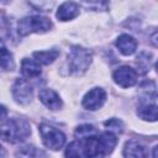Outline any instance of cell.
I'll use <instances>...</instances> for the list:
<instances>
[{"label": "cell", "mask_w": 158, "mask_h": 158, "mask_svg": "<svg viewBox=\"0 0 158 158\" xmlns=\"http://www.w3.org/2000/svg\"><path fill=\"white\" fill-rule=\"evenodd\" d=\"M31 133L30 123L23 117L9 118L0 126V138L9 143H19L25 141Z\"/></svg>", "instance_id": "obj_1"}, {"label": "cell", "mask_w": 158, "mask_h": 158, "mask_svg": "<svg viewBox=\"0 0 158 158\" xmlns=\"http://www.w3.org/2000/svg\"><path fill=\"white\" fill-rule=\"evenodd\" d=\"M93 59L89 49L81 46H73L68 53V69L70 74L81 75L86 72Z\"/></svg>", "instance_id": "obj_2"}, {"label": "cell", "mask_w": 158, "mask_h": 158, "mask_svg": "<svg viewBox=\"0 0 158 158\" xmlns=\"http://www.w3.org/2000/svg\"><path fill=\"white\" fill-rule=\"evenodd\" d=\"M52 28V22L48 17L32 15L23 17L17 23V32L20 36H27L30 33H44Z\"/></svg>", "instance_id": "obj_3"}, {"label": "cell", "mask_w": 158, "mask_h": 158, "mask_svg": "<svg viewBox=\"0 0 158 158\" xmlns=\"http://www.w3.org/2000/svg\"><path fill=\"white\" fill-rule=\"evenodd\" d=\"M38 130H40L43 144L47 148H51L53 151H58L64 146L65 135L62 131H59L58 128H56L48 123H41Z\"/></svg>", "instance_id": "obj_4"}, {"label": "cell", "mask_w": 158, "mask_h": 158, "mask_svg": "<svg viewBox=\"0 0 158 158\" xmlns=\"http://www.w3.org/2000/svg\"><path fill=\"white\" fill-rule=\"evenodd\" d=\"M11 93H12V96H14L15 101L17 104H21V105H26V104L31 102L32 96H33V89H32V86L23 78L16 79V81L12 85Z\"/></svg>", "instance_id": "obj_5"}, {"label": "cell", "mask_w": 158, "mask_h": 158, "mask_svg": "<svg viewBox=\"0 0 158 158\" xmlns=\"http://www.w3.org/2000/svg\"><path fill=\"white\" fill-rule=\"evenodd\" d=\"M112 78L121 88H131L137 81V72L128 65H122L114 72Z\"/></svg>", "instance_id": "obj_6"}, {"label": "cell", "mask_w": 158, "mask_h": 158, "mask_svg": "<svg viewBox=\"0 0 158 158\" xmlns=\"http://www.w3.org/2000/svg\"><path fill=\"white\" fill-rule=\"evenodd\" d=\"M105 100H106L105 90L101 88H93L90 91H88L85 94L81 104L86 110L95 111V110H99L104 105Z\"/></svg>", "instance_id": "obj_7"}, {"label": "cell", "mask_w": 158, "mask_h": 158, "mask_svg": "<svg viewBox=\"0 0 158 158\" xmlns=\"http://www.w3.org/2000/svg\"><path fill=\"white\" fill-rule=\"evenodd\" d=\"M117 143V138L114 132L107 131L98 135V148H99V157H105L110 154Z\"/></svg>", "instance_id": "obj_8"}, {"label": "cell", "mask_w": 158, "mask_h": 158, "mask_svg": "<svg viewBox=\"0 0 158 158\" xmlns=\"http://www.w3.org/2000/svg\"><path fill=\"white\" fill-rule=\"evenodd\" d=\"M41 102L49 110H58L62 107V100L59 95L52 89H41L38 93Z\"/></svg>", "instance_id": "obj_9"}, {"label": "cell", "mask_w": 158, "mask_h": 158, "mask_svg": "<svg viewBox=\"0 0 158 158\" xmlns=\"http://www.w3.org/2000/svg\"><path fill=\"white\" fill-rule=\"evenodd\" d=\"M115 44L116 47L118 48V51L123 54V56H131L136 52V48H137V41L130 36V35H120L116 41H115Z\"/></svg>", "instance_id": "obj_10"}, {"label": "cell", "mask_w": 158, "mask_h": 158, "mask_svg": "<svg viewBox=\"0 0 158 158\" xmlns=\"http://www.w3.org/2000/svg\"><path fill=\"white\" fill-rule=\"evenodd\" d=\"M78 15H79V5L77 2H74V1H65V2H63L59 6V9H58V11L56 14L57 19L60 20V21L72 20V19L77 17Z\"/></svg>", "instance_id": "obj_11"}, {"label": "cell", "mask_w": 158, "mask_h": 158, "mask_svg": "<svg viewBox=\"0 0 158 158\" xmlns=\"http://www.w3.org/2000/svg\"><path fill=\"white\" fill-rule=\"evenodd\" d=\"M148 154L147 148L136 139H130L126 142L123 148V156L125 157H135V158H142Z\"/></svg>", "instance_id": "obj_12"}, {"label": "cell", "mask_w": 158, "mask_h": 158, "mask_svg": "<svg viewBox=\"0 0 158 158\" xmlns=\"http://www.w3.org/2000/svg\"><path fill=\"white\" fill-rule=\"evenodd\" d=\"M21 73L25 78H37L41 75V67L40 63L35 59L23 58L21 62Z\"/></svg>", "instance_id": "obj_13"}, {"label": "cell", "mask_w": 158, "mask_h": 158, "mask_svg": "<svg viewBox=\"0 0 158 158\" xmlns=\"http://www.w3.org/2000/svg\"><path fill=\"white\" fill-rule=\"evenodd\" d=\"M0 67L5 70H12L15 68V62L11 52L6 48L4 41L0 38Z\"/></svg>", "instance_id": "obj_14"}, {"label": "cell", "mask_w": 158, "mask_h": 158, "mask_svg": "<svg viewBox=\"0 0 158 158\" xmlns=\"http://www.w3.org/2000/svg\"><path fill=\"white\" fill-rule=\"evenodd\" d=\"M59 56L58 49H49V51H40V52H33V58L41 64H51L53 63Z\"/></svg>", "instance_id": "obj_15"}, {"label": "cell", "mask_w": 158, "mask_h": 158, "mask_svg": "<svg viewBox=\"0 0 158 158\" xmlns=\"http://www.w3.org/2000/svg\"><path fill=\"white\" fill-rule=\"evenodd\" d=\"M85 9L91 11H105L109 9L110 0H81Z\"/></svg>", "instance_id": "obj_16"}, {"label": "cell", "mask_w": 158, "mask_h": 158, "mask_svg": "<svg viewBox=\"0 0 158 158\" xmlns=\"http://www.w3.org/2000/svg\"><path fill=\"white\" fill-rule=\"evenodd\" d=\"M98 133L96 128L93 126V125H89V123H84V125H80L75 128V132H74V136L77 139H81V138H85L88 136H91V135H95Z\"/></svg>", "instance_id": "obj_17"}, {"label": "cell", "mask_w": 158, "mask_h": 158, "mask_svg": "<svg viewBox=\"0 0 158 158\" xmlns=\"http://www.w3.org/2000/svg\"><path fill=\"white\" fill-rule=\"evenodd\" d=\"M28 2L40 11H49L54 6L56 0H28Z\"/></svg>", "instance_id": "obj_18"}, {"label": "cell", "mask_w": 158, "mask_h": 158, "mask_svg": "<svg viewBox=\"0 0 158 158\" xmlns=\"http://www.w3.org/2000/svg\"><path fill=\"white\" fill-rule=\"evenodd\" d=\"M137 65L143 70V72H147L149 69V65H151V62H152V56L147 52H142L138 57H137Z\"/></svg>", "instance_id": "obj_19"}, {"label": "cell", "mask_w": 158, "mask_h": 158, "mask_svg": "<svg viewBox=\"0 0 158 158\" xmlns=\"http://www.w3.org/2000/svg\"><path fill=\"white\" fill-rule=\"evenodd\" d=\"M65 157H83V152H81V148H80V144L78 141H74L72 142L67 149H65Z\"/></svg>", "instance_id": "obj_20"}, {"label": "cell", "mask_w": 158, "mask_h": 158, "mask_svg": "<svg viewBox=\"0 0 158 158\" xmlns=\"http://www.w3.org/2000/svg\"><path fill=\"white\" fill-rule=\"evenodd\" d=\"M104 125L107 127V130H110L111 132H115V133H121L123 131V123L118 118H111L109 121H105Z\"/></svg>", "instance_id": "obj_21"}, {"label": "cell", "mask_w": 158, "mask_h": 158, "mask_svg": "<svg viewBox=\"0 0 158 158\" xmlns=\"http://www.w3.org/2000/svg\"><path fill=\"white\" fill-rule=\"evenodd\" d=\"M17 156H22V157H40V156H46L44 152H41L38 151L37 148L32 147V146H27V147H23L21 151H19L16 153Z\"/></svg>", "instance_id": "obj_22"}, {"label": "cell", "mask_w": 158, "mask_h": 158, "mask_svg": "<svg viewBox=\"0 0 158 158\" xmlns=\"http://www.w3.org/2000/svg\"><path fill=\"white\" fill-rule=\"evenodd\" d=\"M7 115V110L4 105H0V120H4Z\"/></svg>", "instance_id": "obj_23"}, {"label": "cell", "mask_w": 158, "mask_h": 158, "mask_svg": "<svg viewBox=\"0 0 158 158\" xmlns=\"http://www.w3.org/2000/svg\"><path fill=\"white\" fill-rule=\"evenodd\" d=\"M5 154H6V153H5V149H4V148H2V146L0 144V157H4Z\"/></svg>", "instance_id": "obj_24"}]
</instances>
